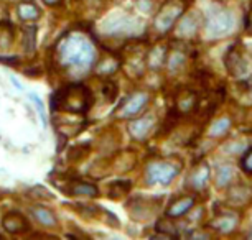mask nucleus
Segmentation results:
<instances>
[{"mask_svg": "<svg viewBox=\"0 0 252 240\" xmlns=\"http://www.w3.org/2000/svg\"><path fill=\"white\" fill-rule=\"evenodd\" d=\"M94 58H96V50L86 36L74 33L61 41L60 59L63 64L78 69H86L93 64Z\"/></svg>", "mask_w": 252, "mask_h": 240, "instance_id": "obj_1", "label": "nucleus"}, {"mask_svg": "<svg viewBox=\"0 0 252 240\" xmlns=\"http://www.w3.org/2000/svg\"><path fill=\"white\" fill-rule=\"evenodd\" d=\"M180 171V164L172 161H155L147 166V183L149 185H161L168 186Z\"/></svg>", "mask_w": 252, "mask_h": 240, "instance_id": "obj_2", "label": "nucleus"}, {"mask_svg": "<svg viewBox=\"0 0 252 240\" xmlns=\"http://www.w3.org/2000/svg\"><path fill=\"white\" fill-rule=\"evenodd\" d=\"M61 107L71 112H83L88 110L91 104V96L84 86H71L61 94Z\"/></svg>", "mask_w": 252, "mask_h": 240, "instance_id": "obj_3", "label": "nucleus"}, {"mask_svg": "<svg viewBox=\"0 0 252 240\" xmlns=\"http://www.w3.org/2000/svg\"><path fill=\"white\" fill-rule=\"evenodd\" d=\"M232 28V15L229 12L218 10L206 18V30L215 36L226 35Z\"/></svg>", "mask_w": 252, "mask_h": 240, "instance_id": "obj_4", "label": "nucleus"}, {"mask_svg": "<svg viewBox=\"0 0 252 240\" xmlns=\"http://www.w3.org/2000/svg\"><path fill=\"white\" fill-rule=\"evenodd\" d=\"M226 68L229 69V73L236 78L244 76L247 73V69H249V61H247V58L241 51L239 46H232L229 50V53L226 56Z\"/></svg>", "mask_w": 252, "mask_h": 240, "instance_id": "obj_5", "label": "nucleus"}, {"mask_svg": "<svg viewBox=\"0 0 252 240\" xmlns=\"http://www.w3.org/2000/svg\"><path fill=\"white\" fill-rule=\"evenodd\" d=\"M139 22L134 20L129 15H121V17H112L109 20L104 22V31L106 33H112V35H117V33H129L134 31Z\"/></svg>", "mask_w": 252, "mask_h": 240, "instance_id": "obj_6", "label": "nucleus"}, {"mask_svg": "<svg viewBox=\"0 0 252 240\" xmlns=\"http://www.w3.org/2000/svg\"><path fill=\"white\" fill-rule=\"evenodd\" d=\"M180 15H182V7L173 5V3H168V5L163 7V10L157 15L155 28L160 31H166L168 28L173 27V23L178 20Z\"/></svg>", "mask_w": 252, "mask_h": 240, "instance_id": "obj_7", "label": "nucleus"}, {"mask_svg": "<svg viewBox=\"0 0 252 240\" xmlns=\"http://www.w3.org/2000/svg\"><path fill=\"white\" fill-rule=\"evenodd\" d=\"M2 225L8 234H13V235L25 234L30 230V224H28V220L18 213H8V214L3 215Z\"/></svg>", "mask_w": 252, "mask_h": 240, "instance_id": "obj_8", "label": "nucleus"}, {"mask_svg": "<svg viewBox=\"0 0 252 240\" xmlns=\"http://www.w3.org/2000/svg\"><path fill=\"white\" fill-rule=\"evenodd\" d=\"M154 125H155V117L154 115H145V117H140V119H137L134 122H130L129 132L135 140H145L152 132V129H154Z\"/></svg>", "mask_w": 252, "mask_h": 240, "instance_id": "obj_9", "label": "nucleus"}, {"mask_svg": "<svg viewBox=\"0 0 252 240\" xmlns=\"http://www.w3.org/2000/svg\"><path fill=\"white\" fill-rule=\"evenodd\" d=\"M149 102V94L145 92H135L124 102L122 109H121V115L122 117H130L135 115L137 112L142 110L145 107V104Z\"/></svg>", "mask_w": 252, "mask_h": 240, "instance_id": "obj_10", "label": "nucleus"}, {"mask_svg": "<svg viewBox=\"0 0 252 240\" xmlns=\"http://www.w3.org/2000/svg\"><path fill=\"white\" fill-rule=\"evenodd\" d=\"M193 204H194V199H193L191 196L180 197L178 201H175L173 204L168 208V211H166V215H168L170 219H173V217H182V215H185L189 209L193 208Z\"/></svg>", "mask_w": 252, "mask_h": 240, "instance_id": "obj_11", "label": "nucleus"}, {"mask_svg": "<svg viewBox=\"0 0 252 240\" xmlns=\"http://www.w3.org/2000/svg\"><path fill=\"white\" fill-rule=\"evenodd\" d=\"M30 211H32L33 217H35L41 225H45V227H51V229L58 227V219H56L55 214L51 213V211L46 209V208L35 206V208H32Z\"/></svg>", "mask_w": 252, "mask_h": 240, "instance_id": "obj_12", "label": "nucleus"}, {"mask_svg": "<svg viewBox=\"0 0 252 240\" xmlns=\"http://www.w3.org/2000/svg\"><path fill=\"white\" fill-rule=\"evenodd\" d=\"M132 189V183L129 180H117L109 185V192L107 196L111 197V199H124L127 194H129V191Z\"/></svg>", "mask_w": 252, "mask_h": 240, "instance_id": "obj_13", "label": "nucleus"}, {"mask_svg": "<svg viewBox=\"0 0 252 240\" xmlns=\"http://www.w3.org/2000/svg\"><path fill=\"white\" fill-rule=\"evenodd\" d=\"M209 178V168L206 163H201L199 166L194 168V171L189 176V185H191L194 189H203L208 183Z\"/></svg>", "mask_w": 252, "mask_h": 240, "instance_id": "obj_14", "label": "nucleus"}, {"mask_svg": "<svg viewBox=\"0 0 252 240\" xmlns=\"http://www.w3.org/2000/svg\"><path fill=\"white\" fill-rule=\"evenodd\" d=\"M236 225H237V219L232 217V215H224V214L218 215V217L213 219V222H211L213 229L220 230V232H224V234L234 230Z\"/></svg>", "mask_w": 252, "mask_h": 240, "instance_id": "obj_15", "label": "nucleus"}, {"mask_svg": "<svg viewBox=\"0 0 252 240\" xmlns=\"http://www.w3.org/2000/svg\"><path fill=\"white\" fill-rule=\"evenodd\" d=\"M71 194L74 196H88V197H94L99 194V189L91 183H84V181H78L71 185Z\"/></svg>", "mask_w": 252, "mask_h": 240, "instance_id": "obj_16", "label": "nucleus"}, {"mask_svg": "<svg viewBox=\"0 0 252 240\" xmlns=\"http://www.w3.org/2000/svg\"><path fill=\"white\" fill-rule=\"evenodd\" d=\"M252 199V189L247 186H236L229 191V201L232 204H242Z\"/></svg>", "mask_w": 252, "mask_h": 240, "instance_id": "obj_17", "label": "nucleus"}, {"mask_svg": "<svg viewBox=\"0 0 252 240\" xmlns=\"http://www.w3.org/2000/svg\"><path fill=\"white\" fill-rule=\"evenodd\" d=\"M165 53H166L165 46H161V45H157L152 48L150 56H149V64H150L152 69H160L161 66L165 64V61H166Z\"/></svg>", "mask_w": 252, "mask_h": 240, "instance_id": "obj_18", "label": "nucleus"}, {"mask_svg": "<svg viewBox=\"0 0 252 240\" xmlns=\"http://www.w3.org/2000/svg\"><path fill=\"white\" fill-rule=\"evenodd\" d=\"M18 15H20L22 20H36L40 18L41 12L35 3H30V2H23L18 5Z\"/></svg>", "mask_w": 252, "mask_h": 240, "instance_id": "obj_19", "label": "nucleus"}, {"mask_svg": "<svg viewBox=\"0 0 252 240\" xmlns=\"http://www.w3.org/2000/svg\"><path fill=\"white\" fill-rule=\"evenodd\" d=\"M198 23H199V20L196 18V15H187L182 22H180L178 33H180V35H183V36H189L191 33L196 31Z\"/></svg>", "mask_w": 252, "mask_h": 240, "instance_id": "obj_20", "label": "nucleus"}, {"mask_svg": "<svg viewBox=\"0 0 252 240\" xmlns=\"http://www.w3.org/2000/svg\"><path fill=\"white\" fill-rule=\"evenodd\" d=\"M13 43V28L10 23L0 22V50L8 48Z\"/></svg>", "mask_w": 252, "mask_h": 240, "instance_id": "obj_21", "label": "nucleus"}, {"mask_svg": "<svg viewBox=\"0 0 252 240\" xmlns=\"http://www.w3.org/2000/svg\"><path fill=\"white\" fill-rule=\"evenodd\" d=\"M194 104H196V96L189 91H185L178 96V109L182 112H188L191 110Z\"/></svg>", "mask_w": 252, "mask_h": 240, "instance_id": "obj_22", "label": "nucleus"}, {"mask_svg": "<svg viewBox=\"0 0 252 240\" xmlns=\"http://www.w3.org/2000/svg\"><path fill=\"white\" fill-rule=\"evenodd\" d=\"M91 152V147H89V143H83V145H76L68 152V158L71 161H81V160H84Z\"/></svg>", "mask_w": 252, "mask_h": 240, "instance_id": "obj_23", "label": "nucleus"}, {"mask_svg": "<svg viewBox=\"0 0 252 240\" xmlns=\"http://www.w3.org/2000/svg\"><path fill=\"white\" fill-rule=\"evenodd\" d=\"M36 28L35 27H27L23 30V50L27 53H32L35 50V36H36Z\"/></svg>", "mask_w": 252, "mask_h": 240, "instance_id": "obj_24", "label": "nucleus"}, {"mask_svg": "<svg viewBox=\"0 0 252 240\" xmlns=\"http://www.w3.org/2000/svg\"><path fill=\"white\" fill-rule=\"evenodd\" d=\"M232 178V168L231 166H220L218 168V173H216V185L224 187L229 185Z\"/></svg>", "mask_w": 252, "mask_h": 240, "instance_id": "obj_25", "label": "nucleus"}, {"mask_svg": "<svg viewBox=\"0 0 252 240\" xmlns=\"http://www.w3.org/2000/svg\"><path fill=\"white\" fill-rule=\"evenodd\" d=\"M231 127V120L229 119H221L215 122V124L211 125V129H209V135L211 136H221L224 135L227 130H229Z\"/></svg>", "mask_w": 252, "mask_h": 240, "instance_id": "obj_26", "label": "nucleus"}, {"mask_svg": "<svg viewBox=\"0 0 252 240\" xmlns=\"http://www.w3.org/2000/svg\"><path fill=\"white\" fill-rule=\"evenodd\" d=\"M157 230L165 234V237H175L177 235V230H175V225L170 219H161L158 224H157Z\"/></svg>", "mask_w": 252, "mask_h": 240, "instance_id": "obj_27", "label": "nucleus"}, {"mask_svg": "<svg viewBox=\"0 0 252 240\" xmlns=\"http://www.w3.org/2000/svg\"><path fill=\"white\" fill-rule=\"evenodd\" d=\"M30 194H32L33 199H38V201H41V199H55L53 192H50L43 186H35L33 189H30Z\"/></svg>", "mask_w": 252, "mask_h": 240, "instance_id": "obj_28", "label": "nucleus"}, {"mask_svg": "<svg viewBox=\"0 0 252 240\" xmlns=\"http://www.w3.org/2000/svg\"><path fill=\"white\" fill-rule=\"evenodd\" d=\"M102 96L107 99V101H114L117 96V84L116 82H104L102 84Z\"/></svg>", "mask_w": 252, "mask_h": 240, "instance_id": "obj_29", "label": "nucleus"}, {"mask_svg": "<svg viewBox=\"0 0 252 240\" xmlns=\"http://www.w3.org/2000/svg\"><path fill=\"white\" fill-rule=\"evenodd\" d=\"M116 68H117V63H116V61H114L112 58H107V59H104V61H101V63H99L97 71H99V73H106V74H109V73L116 71Z\"/></svg>", "mask_w": 252, "mask_h": 240, "instance_id": "obj_30", "label": "nucleus"}, {"mask_svg": "<svg viewBox=\"0 0 252 240\" xmlns=\"http://www.w3.org/2000/svg\"><path fill=\"white\" fill-rule=\"evenodd\" d=\"M30 99H32V102L36 106V110H38V114H40V119L41 122H43V127H46V112H45V106H43V102L40 101V99L36 97V94H30Z\"/></svg>", "mask_w": 252, "mask_h": 240, "instance_id": "obj_31", "label": "nucleus"}, {"mask_svg": "<svg viewBox=\"0 0 252 240\" xmlns=\"http://www.w3.org/2000/svg\"><path fill=\"white\" fill-rule=\"evenodd\" d=\"M241 168L244 169L246 173L252 175V148L247 150L246 155L242 157V160H241Z\"/></svg>", "mask_w": 252, "mask_h": 240, "instance_id": "obj_32", "label": "nucleus"}, {"mask_svg": "<svg viewBox=\"0 0 252 240\" xmlns=\"http://www.w3.org/2000/svg\"><path fill=\"white\" fill-rule=\"evenodd\" d=\"M246 28L249 31H252V8L249 10V13L246 15Z\"/></svg>", "mask_w": 252, "mask_h": 240, "instance_id": "obj_33", "label": "nucleus"}, {"mask_svg": "<svg viewBox=\"0 0 252 240\" xmlns=\"http://www.w3.org/2000/svg\"><path fill=\"white\" fill-rule=\"evenodd\" d=\"M43 2L46 3V5H58V3H61V0H43Z\"/></svg>", "mask_w": 252, "mask_h": 240, "instance_id": "obj_34", "label": "nucleus"}]
</instances>
